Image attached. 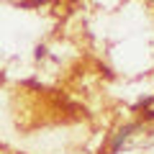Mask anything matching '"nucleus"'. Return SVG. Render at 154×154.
<instances>
[{
    "mask_svg": "<svg viewBox=\"0 0 154 154\" xmlns=\"http://www.w3.org/2000/svg\"><path fill=\"white\" fill-rule=\"evenodd\" d=\"M46 51H49V49H46L44 44H38V46H36V51H33V57H36V59H44V57H46Z\"/></svg>",
    "mask_w": 154,
    "mask_h": 154,
    "instance_id": "nucleus-2",
    "label": "nucleus"
},
{
    "mask_svg": "<svg viewBox=\"0 0 154 154\" xmlns=\"http://www.w3.org/2000/svg\"><path fill=\"white\" fill-rule=\"evenodd\" d=\"M144 118L152 121V118H154V108H144Z\"/></svg>",
    "mask_w": 154,
    "mask_h": 154,
    "instance_id": "nucleus-3",
    "label": "nucleus"
},
{
    "mask_svg": "<svg viewBox=\"0 0 154 154\" xmlns=\"http://www.w3.org/2000/svg\"><path fill=\"white\" fill-rule=\"evenodd\" d=\"M139 128V123H126V126H121L118 131L113 134V139H110V154H118L121 152V146H123V141H126L128 136H131L134 131Z\"/></svg>",
    "mask_w": 154,
    "mask_h": 154,
    "instance_id": "nucleus-1",
    "label": "nucleus"
}]
</instances>
